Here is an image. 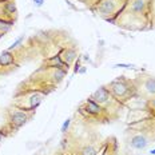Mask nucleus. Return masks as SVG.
<instances>
[{
  "mask_svg": "<svg viewBox=\"0 0 155 155\" xmlns=\"http://www.w3.org/2000/svg\"><path fill=\"white\" fill-rule=\"evenodd\" d=\"M106 87H107L108 91L115 96L116 101H119L120 103H126L127 101H130L131 98H134V96L137 95L135 83L127 80L124 76H120V78H118V79L112 80V82Z\"/></svg>",
  "mask_w": 155,
  "mask_h": 155,
  "instance_id": "nucleus-1",
  "label": "nucleus"
},
{
  "mask_svg": "<svg viewBox=\"0 0 155 155\" xmlns=\"http://www.w3.org/2000/svg\"><path fill=\"white\" fill-rule=\"evenodd\" d=\"M90 98H91L92 101H95L99 106H102L107 112L108 111H116L119 106H122V103L119 101H116L115 96L108 91L106 86H102L101 88H98Z\"/></svg>",
  "mask_w": 155,
  "mask_h": 155,
  "instance_id": "nucleus-2",
  "label": "nucleus"
},
{
  "mask_svg": "<svg viewBox=\"0 0 155 155\" xmlns=\"http://www.w3.org/2000/svg\"><path fill=\"white\" fill-rule=\"evenodd\" d=\"M8 115V127L9 131H15L24 126L31 119V115L27 114V111L23 108H11L7 111Z\"/></svg>",
  "mask_w": 155,
  "mask_h": 155,
  "instance_id": "nucleus-3",
  "label": "nucleus"
},
{
  "mask_svg": "<svg viewBox=\"0 0 155 155\" xmlns=\"http://www.w3.org/2000/svg\"><path fill=\"white\" fill-rule=\"evenodd\" d=\"M135 87H137V92L147 94L148 96H155V78L151 75L140 76L139 79L134 80Z\"/></svg>",
  "mask_w": 155,
  "mask_h": 155,
  "instance_id": "nucleus-4",
  "label": "nucleus"
},
{
  "mask_svg": "<svg viewBox=\"0 0 155 155\" xmlns=\"http://www.w3.org/2000/svg\"><path fill=\"white\" fill-rule=\"evenodd\" d=\"M128 146L134 150H144L148 143H150V138L146 137V134L142 132H134L130 138H128Z\"/></svg>",
  "mask_w": 155,
  "mask_h": 155,
  "instance_id": "nucleus-5",
  "label": "nucleus"
},
{
  "mask_svg": "<svg viewBox=\"0 0 155 155\" xmlns=\"http://www.w3.org/2000/svg\"><path fill=\"white\" fill-rule=\"evenodd\" d=\"M115 2L114 0H102L101 4L98 5V12L102 16H111L115 14Z\"/></svg>",
  "mask_w": 155,
  "mask_h": 155,
  "instance_id": "nucleus-6",
  "label": "nucleus"
},
{
  "mask_svg": "<svg viewBox=\"0 0 155 155\" xmlns=\"http://www.w3.org/2000/svg\"><path fill=\"white\" fill-rule=\"evenodd\" d=\"M15 63V55L12 54V51H4L3 54H0V67H11Z\"/></svg>",
  "mask_w": 155,
  "mask_h": 155,
  "instance_id": "nucleus-7",
  "label": "nucleus"
},
{
  "mask_svg": "<svg viewBox=\"0 0 155 155\" xmlns=\"http://www.w3.org/2000/svg\"><path fill=\"white\" fill-rule=\"evenodd\" d=\"M116 147H118V143H116L115 138H110V139H107V143L103 146L102 153L99 155H115Z\"/></svg>",
  "mask_w": 155,
  "mask_h": 155,
  "instance_id": "nucleus-8",
  "label": "nucleus"
},
{
  "mask_svg": "<svg viewBox=\"0 0 155 155\" xmlns=\"http://www.w3.org/2000/svg\"><path fill=\"white\" fill-rule=\"evenodd\" d=\"M96 154H98V150L91 144H87L79 151V155H96Z\"/></svg>",
  "mask_w": 155,
  "mask_h": 155,
  "instance_id": "nucleus-9",
  "label": "nucleus"
},
{
  "mask_svg": "<svg viewBox=\"0 0 155 155\" xmlns=\"http://www.w3.org/2000/svg\"><path fill=\"white\" fill-rule=\"evenodd\" d=\"M23 40H24V36H20L19 39H16V41H15V43H12V46L8 48V51H12V50H15V48L18 47L19 44H20V43H21V41H23Z\"/></svg>",
  "mask_w": 155,
  "mask_h": 155,
  "instance_id": "nucleus-10",
  "label": "nucleus"
},
{
  "mask_svg": "<svg viewBox=\"0 0 155 155\" xmlns=\"http://www.w3.org/2000/svg\"><path fill=\"white\" fill-rule=\"evenodd\" d=\"M70 123H71V119H67V120L63 123V126H62V132H63V134H64V132H67V128H68Z\"/></svg>",
  "mask_w": 155,
  "mask_h": 155,
  "instance_id": "nucleus-11",
  "label": "nucleus"
},
{
  "mask_svg": "<svg viewBox=\"0 0 155 155\" xmlns=\"http://www.w3.org/2000/svg\"><path fill=\"white\" fill-rule=\"evenodd\" d=\"M7 131L5 130H0V143H2V140H3V138H5L7 137Z\"/></svg>",
  "mask_w": 155,
  "mask_h": 155,
  "instance_id": "nucleus-12",
  "label": "nucleus"
},
{
  "mask_svg": "<svg viewBox=\"0 0 155 155\" xmlns=\"http://www.w3.org/2000/svg\"><path fill=\"white\" fill-rule=\"evenodd\" d=\"M147 103H148V106H150L151 108H154V110H155V98H154V99H148V102H147Z\"/></svg>",
  "mask_w": 155,
  "mask_h": 155,
  "instance_id": "nucleus-13",
  "label": "nucleus"
},
{
  "mask_svg": "<svg viewBox=\"0 0 155 155\" xmlns=\"http://www.w3.org/2000/svg\"><path fill=\"white\" fill-rule=\"evenodd\" d=\"M34 3H35V5H36V7H41V5H43V3H44V0H34Z\"/></svg>",
  "mask_w": 155,
  "mask_h": 155,
  "instance_id": "nucleus-14",
  "label": "nucleus"
},
{
  "mask_svg": "<svg viewBox=\"0 0 155 155\" xmlns=\"http://www.w3.org/2000/svg\"><path fill=\"white\" fill-rule=\"evenodd\" d=\"M115 67H126V68H132V64H116Z\"/></svg>",
  "mask_w": 155,
  "mask_h": 155,
  "instance_id": "nucleus-15",
  "label": "nucleus"
},
{
  "mask_svg": "<svg viewBox=\"0 0 155 155\" xmlns=\"http://www.w3.org/2000/svg\"><path fill=\"white\" fill-rule=\"evenodd\" d=\"M150 154H151V155H155V148H154V150H151V151H150Z\"/></svg>",
  "mask_w": 155,
  "mask_h": 155,
  "instance_id": "nucleus-16",
  "label": "nucleus"
}]
</instances>
